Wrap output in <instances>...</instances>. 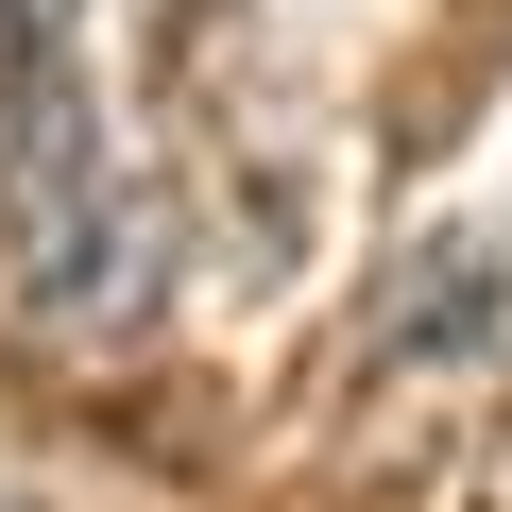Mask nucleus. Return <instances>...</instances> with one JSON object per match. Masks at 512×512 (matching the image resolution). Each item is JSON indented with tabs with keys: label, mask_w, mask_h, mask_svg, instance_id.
<instances>
[{
	"label": "nucleus",
	"mask_w": 512,
	"mask_h": 512,
	"mask_svg": "<svg viewBox=\"0 0 512 512\" xmlns=\"http://www.w3.org/2000/svg\"><path fill=\"white\" fill-rule=\"evenodd\" d=\"M35 52H86V0H18V69Z\"/></svg>",
	"instance_id": "2"
},
{
	"label": "nucleus",
	"mask_w": 512,
	"mask_h": 512,
	"mask_svg": "<svg viewBox=\"0 0 512 512\" xmlns=\"http://www.w3.org/2000/svg\"><path fill=\"white\" fill-rule=\"evenodd\" d=\"M0 291L52 342H103V325L154 308V205H137V171H120L69 52H35L0 86Z\"/></svg>",
	"instance_id": "1"
}]
</instances>
